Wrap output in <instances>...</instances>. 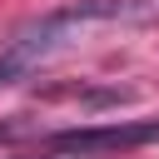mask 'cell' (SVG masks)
<instances>
[{"mask_svg":"<svg viewBox=\"0 0 159 159\" xmlns=\"http://www.w3.org/2000/svg\"><path fill=\"white\" fill-rule=\"evenodd\" d=\"M129 25V20H154V5L149 0H80V5H65V10H50L30 25H20L10 40H0V89L5 84H20L30 80L50 55H60L80 25Z\"/></svg>","mask_w":159,"mask_h":159,"instance_id":"6da1fadb","label":"cell"},{"mask_svg":"<svg viewBox=\"0 0 159 159\" xmlns=\"http://www.w3.org/2000/svg\"><path fill=\"white\" fill-rule=\"evenodd\" d=\"M159 139V119H119V124H84V129H60L45 139V154L35 159H104L119 149H139Z\"/></svg>","mask_w":159,"mask_h":159,"instance_id":"7a4b0ae2","label":"cell"}]
</instances>
